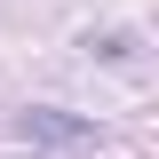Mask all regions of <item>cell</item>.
Instances as JSON below:
<instances>
[{"mask_svg":"<svg viewBox=\"0 0 159 159\" xmlns=\"http://www.w3.org/2000/svg\"><path fill=\"white\" fill-rule=\"evenodd\" d=\"M16 127H24L32 143H88V127H80V119H64V111H40V103L16 119Z\"/></svg>","mask_w":159,"mask_h":159,"instance_id":"obj_1","label":"cell"}]
</instances>
